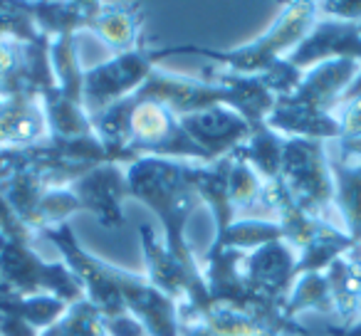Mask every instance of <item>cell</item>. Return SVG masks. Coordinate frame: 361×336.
Returning a JSON list of instances; mask_svg holds the SVG:
<instances>
[{
	"label": "cell",
	"mask_w": 361,
	"mask_h": 336,
	"mask_svg": "<svg viewBox=\"0 0 361 336\" xmlns=\"http://www.w3.org/2000/svg\"><path fill=\"white\" fill-rule=\"evenodd\" d=\"M151 72V60L141 52L116 55L111 62L82 75V106L90 114H102L116 101L134 94Z\"/></svg>",
	"instance_id": "4"
},
{
	"label": "cell",
	"mask_w": 361,
	"mask_h": 336,
	"mask_svg": "<svg viewBox=\"0 0 361 336\" xmlns=\"http://www.w3.org/2000/svg\"><path fill=\"white\" fill-rule=\"evenodd\" d=\"M129 196L149 203L166 223V247L171 255L193 265L191 250L183 242V225L193 211V171L161 156H141L126 171ZM196 267V265H193Z\"/></svg>",
	"instance_id": "1"
},
{
	"label": "cell",
	"mask_w": 361,
	"mask_h": 336,
	"mask_svg": "<svg viewBox=\"0 0 361 336\" xmlns=\"http://www.w3.org/2000/svg\"><path fill=\"white\" fill-rule=\"evenodd\" d=\"M341 336H361V319L354 321L346 331H341Z\"/></svg>",
	"instance_id": "16"
},
{
	"label": "cell",
	"mask_w": 361,
	"mask_h": 336,
	"mask_svg": "<svg viewBox=\"0 0 361 336\" xmlns=\"http://www.w3.org/2000/svg\"><path fill=\"white\" fill-rule=\"evenodd\" d=\"M277 178L305 216L326 223V211L334 208V178L319 139L285 141Z\"/></svg>",
	"instance_id": "2"
},
{
	"label": "cell",
	"mask_w": 361,
	"mask_h": 336,
	"mask_svg": "<svg viewBox=\"0 0 361 336\" xmlns=\"http://www.w3.org/2000/svg\"><path fill=\"white\" fill-rule=\"evenodd\" d=\"M287 309L285 316H292L302 309H322V311H331L334 309V297H331L329 282H326V275H319V272H310V275H300V280L295 282L290 292V299H287Z\"/></svg>",
	"instance_id": "13"
},
{
	"label": "cell",
	"mask_w": 361,
	"mask_h": 336,
	"mask_svg": "<svg viewBox=\"0 0 361 336\" xmlns=\"http://www.w3.org/2000/svg\"><path fill=\"white\" fill-rule=\"evenodd\" d=\"M92 32L102 37L116 55H126L134 52L136 42V20L131 13L126 11H106V13H94L87 23Z\"/></svg>",
	"instance_id": "11"
},
{
	"label": "cell",
	"mask_w": 361,
	"mask_h": 336,
	"mask_svg": "<svg viewBox=\"0 0 361 336\" xmlns=\"http://www.w3.org/2000/svg\"><path fill=\"white\" fill-rule=\"evenodd\" d=\"M331 178H334V208L344 220L351 242H361V161L354 166L329 163Z\"/></svg>",
	"instance_id": "10"
},
{
	"label": "cell",
	"mask_w": 361,
	"mask_h": 336,
	"mask_svg": "<svg viewBox=\"0 0 361 336\" xmlns=\"http://www.w3.org/2000/svg\"><path fill=\"white\" fill-rule=\"evenodd\" d=\"M70 191L77 196L82 208L94 211L99 220H104L106 225H116L121 220L119 203L121 198L129 196V183L121 178L114 163H99L87 176L77 178Z\"/></svg>",
	"instance_id": "8"
},
{
	"label": "cell",
	"mask_w": 361,
	"mask_h": 336,
	"mask_svg": "<svg viewBox=\"0 0 361 336\" xmlns=\"http://www.w3.org/2000/svg\"><path fill=\"white\" fill-rule=\"evenodd\" d=\"M45 109L40 106L35 94L8 97L0 104V144H30L45 134Z\"/></svg>",
	"instance_id": "9"
},
{
	"label": "cell",
	"mask_w": 361,
	"mask_h": 336,
	"mask_svg": "<svg viewBox=\"0 0 361 336\" xmlns=\"http://www.w3.org/2000/svg\"><path fill=\"white\" fill-rule=\"evenodd\" d=\"M285 232L277 223H265V220H240L231 223L223 232H218L216 247L221 250H247V247H262L267 242L282 240Z\"/></svg>",
	"instance_id": "12"
},
{
	"label": "cell",
	"mask_w": 361,
	"mask_h": 336,
	"mask_svg": "<svg viewBox=\"0 0 361 336\" xmlns=\"http://www.w3.org/2000/svg\"><path fill=\"white\" fill-rule=\"evenodd\" d=\"M339 57H349V60L361 62V27L356 23H319V25H314L307 32V37L300 42V47L287 57V62L295 70L305 72V67H312L317 62L326 60H339Z\"/></svg>",
	"instance_id": "6"
},
{
	"label": "cell",
	"mask_w": 361,
	"mask_h": 336,
	"mask_svg": "<svg viewBox=\"0 0 361 336\" xmlns=\"http://www.w3.org/2000/svg\"><path fill=\"white\" fill-rule=\"evenodd\" d=\"M317 15L314 3H292L287 11L275 20V25L257 37L255 42L233 52H213V50H196L206 57L223 62L240 77L255 75V72H270L277 62L285 60V52H295L300 42L312 30V20Z\"/></svg>",
	"instance_id": "3"
},
{
	"label": "cell",
	"mask_w": 361,
	"mask_h": 336,
	"mask_svg": "<svg viewBox=\"0 0 361 336\" xmlns=\"http://www.w3.org/2000/svg\"><path fill=\"white\" fill-rule=\"evenodd\" d=\"M341 158H359L361 161V139H339Z\"/></svg>",
	"instance_id": "15"
},
{
	"label": "cell",
	"mask_w": 361,
	"mask_h": 336,
	"mask_svg": "<svg viewBox=\"0 0 361 336\" xmlns=\"http://www.w3.org/2000/svg\"><path fill=\"white\" fill-rule=\"evenodd\" d=\"M317 13L339 18L341 23H354L361 18V3H322L317 6Z\"/></svg>",
	"instance_id": "14"
},
{
	"label": "cell",
	"mask_w": 361,
	"mask_h": 336,
	"mask_svg": "<svg viewBox=\"0 0 361 336\" xmlns=\"http://www.w3.org/2000/svg\"><path fill=\"white\" fill-rule=\"evenodd\" d=\"M178 124L180 129L186 131L188 139L208 156V161L221 158V156H231L252 134L250 121L245 116L235 114V111L226 109L221 104L180 114Z\"/></svg>",
	"instance_id": "5"
},
{
	"label": "cell",
	"mask_w": 361,
	"mask_h": 336,
	"mask_svg": "<svg viewBox=\"0 0 361 336\" xmlns=\"http://www.w3.org/2000/svg\"><path fill=\"white\" fill-rule=\"evenodd\" d=\"M295 252L292 245L282 240L267 242L257 247L255 255L247 260L245 267V287L265 301H275L287 294L292 280H295Z\"/></svg>",
	"instance_id": "7"
}]
</instances>
